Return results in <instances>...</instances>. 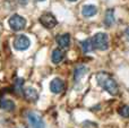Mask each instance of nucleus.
<instances>
[{"mask_svg": "<svg viewBox=\"0 0 129 128\" xmlns=\"http://www.w3.org/2000/svg\"><path fill=\"white\" fill-rule=\"evenodd\" d=\"M96 83L100 87H102L105 92L111 95H117L119 93V86L117 84L116 79L110 74L105 72H100L96 74Z\"/></svg>", "mask_w": 129, "mask_h": 128, "instance_id": "f257e3e1", "label": "nucleus"}, {"mask_svg": "<svg viewBox=\"0 0 129 128\" xmlns=\"http://www.w3.org/2000/svg\"><path fill=\"white\" fill-rule=\"evenodd\" d=\"M92 42H93L94 49H98L100 51H105L109 48V36H108V34L100 32L92 38Z\"/></svg>", "mask_w": 129, "mask_h": 128, "instance_id": "f03ea898", "label": "nucleus"}, {"mask_svg": "<svg viewBox=\"0 0 129 128\" xmlns=\"http://www.w3.org/2000/svg\"><path fill=\"white\" fill-rule=\"evenodd\" d=\"M8 25L14 32L22 31L26 26V19L23 16L15 14V15L10 16V18L8 19Z\"/></svg>", "mask_w": 129, "mask_h": 128, "instance_id": "7ed1b4c3", "label": "nucleus"}, {"mask_svg": "<svg viewBox=\"0 0 129 128\" xmlns=\"http://www.w3.org/2000/svg\"><path fill=\"white\" fill-rule=\"evenodd\" d=\"M39 20H40L41 25H42L43 27H45V28H48V29L53 28V27H56L57 24H58L57 18L54 17L51 13L42 14V15L40 16V19H39Z\"/></svg>", "mask_w": 129, "mask_h": 128, "instance_id": "20e7f679", "label": "nucleus"}, {"mask_svg": "<svg viewBox=\"0 0 129 128\" xmlns=\"http://www.w3.org/2000/svg\"><path fill=\"white\" fill-rule=\"evenodd\" d=\"M27 121L32 128H45L42 117L35 111H29L27 113Z\"/></svg>", "mask_w": 129, "mask_h": 128, "instance_id": "39448f33", "label": "nucleus"}, {"mask_svg": "<svg viewBox=\"0 0 129 128\" xmlns=\"http://www.w3.org/2000/svg\"><path fill=\"white\" fill-rule=\"evenodd\" d=\"M29 45H31V40L24 34L17 35L14 40V48L17 51H25L29 48Z\"/></svg>", "mask_w": 129, "mask_h": 128, "instance_id": "423d86ee", "label": "nucleus"}, {"mask_svg": "<svg viewBox=\"0 0 129 128\" xmlns=\"http://www.w3.org/2000/svg\"><path fill=\"white\" fill-rule=\"evenodd\" d=\"M64 90V82L59 77H56L50 83V91L54 94H60Z\"/></svg>", "mask_w": 129, "mask_h": 128, "instance_id": "0eeeda50", "label": "nucleus"}, {"mask_svg": "<svg viewBox=\"0 0 129 128\" xmlns=\"http://www.w3.org/2000/svg\"><path fill=\"white\" fill-rule=\"evenodd\" d=\"M23 94H24V98L27 100V101L29 102H36L39 100V93L38 91L35 90V88L33 87H27L24 90V92H23Z\"/></svg>", "mask_w": 129, "mask_h": 128, "instance_id": "6e6552de", "label": "nucleus"}, {"mask_svg": "<svg viewBox=\"0 0 129 128\" xmlns=\"http://www.w3.org/2000/svg\"><path fill=\"white\" fill-rule=\"evenodd\" d=\"M57 43L60 49H68L70 45V34L64 33L57 36Z\"/></svg>", "mask_w": 129, "mask_h": 128, "instance_id": "1a4fd4ad", "label": "nucleus"}, {"mask_svg": "<svg viewBox=\"0 0 129 128\" xmlns=\"http://www.w3.org/2000/svg\"><path fill=\"white\" fill-rule=\"evenodd\" d=\"M87 72H88V68H87L86 66H84V65L77 66L75 72H74V79H75V82H79L80 79L86 75Z\"/></svg>", "mask_w": 129, "mask_h": 128, "instance_id": "9d476101", "label": "nucleus"}, {"mask_svg": "<svg viewBox=\"0 0 129 128\" xmlns=\"http://www.w3.org/2000/svg\"><path fill=\"white\" fill-rule=\"evenodd\" d=\"M98 13V8L94 5H85L82 8V15L84 17H93Z\"/></svg>", "mask_w": 129, "mask_h": 128, "instance_id": "9b49d317", "label": "nucleus"}, {"mask_svg": "<svg viewBox=\"0 0 129 128\" xmlns=\"http://www.w3.org/2000/svg\"><path fill=\"white\" fill-rule=\"evenodd\" d=\"M64 58V52L62 51V49L58 48V49H54L52 51V54H51V60L53 63H59L63 60Z\"/></svg>", "mask_w": 129, "mask_h": 128, "instance_id": "f8f14e48", "label": "nucleus"}, {"mask_svg": "<svg viewBox=\"0 0 129 128\" xmlns=\"http://www.w3.org/2000/svg\"><path fill=\"white\" fill-rule=\"evenodd\" d=\"M15 103L11 100L8 99H1L0 100V109L5 111H14L15 110Z\"/></svg>", "mask_w": 129, "mask_h": 128, "instance_id": "ddd939ff", "label": "nucleus"}, {"mask_svg": "<svg viewBox=\"0 0 129 128\" xmlns=\"http://www.w3.org/2000/svg\"><path fill=\"white\" fill-rule=\"evenodd\" d=\"M104 24L105 26L111 27L114 24V11L112 8L108 9L105 11V16H104Z\"/></svg>", "mask_w": 129, "mask_h": 128, "instance_id": "4468645a", "label": "nucleus"}, {"mask_svg": "<svg viewBox=\"0 0 129 128\" xmlns=\"http://www.w3.org/2000/svg\"><path fill=\"white\" fill-rule=\"evenodd\" d=\"M80 45H82L83 52H85V53L91 52L94 50V45H93V42H92V39H86V40L82 41V42H80Z\"/></svg>", "mask_w": 129, "mask_h": 128, "instance_id": "2eb2a0df", "label": "nucleus"}, {"mask_svg": "<svg viewBox=\"0 0 129 128\" xmlns=\"http://www.w3.org/2000/svg\"><path fill=\"white\" fill-rule=\"evenodd\" d=\"M119 115L123 118H128L129 117V106H122L119 109Z\"/></svg>", "mask_w": 129, "mask_h": 128, "instance_id": "dca6fc26", "label": "nucleus"}, {"mask_svg": "<svg viewBox=\"0 0 129 128\" xmlns=\"http://www.w3.org/2000/svg\"><path fill=\"white\" fill-rule=\"evenodd\" d=\"M23 85H24V79L23 78H17L15 81V83H14V87H15V90L17 91V92H20V91H22Z\"/></svg>", "mask_w": 129, "mask_h": 128, "instance_id": "f3484780", "label": "nucleus"}, {"mask_svg": "<svg viewBox=\"0 0 129 128\" xmlns=\"http://www.w3.org/2000/svg\"><path fill=\"white\" fill-rule=\"evenodd\" d=\"M126 36H127V39H128V41H129V27L126 29Z\"/></svg>", "mask_w": 129, "mask_h": 128, "instance_id": "a211bd4d", "label": "nucleus"}, {"mask_svg": "<svg viewBox=\"0 0 129 128\" xmlns=\"http://www.w3.org/2000/svg\"><path fill=\"white\" fill-rule=\"evenodd\" d=\"M68 1H71V2H74V1H77V0H68Z\"/></svg>", "mask_w": 129, "mask_h": 128, "instance_id": "6ab92c4d", "label": "nucleus"}, {"mask_svg": "<svg viewBox=\"0 0 129 128\" xmlns=\"http://www.w3.org/2000/svg\"><path fill=\"white\" fill-rule=\"evenodd\" d=\"M36 1H44V0H36Z\"/></svg>", "mask_w": 129, "mask_h": 128, "instance_id": "aec40b11", "label": "nucleus"}, {"mask_svg": "<svg viewBox=\"0 0 129 128\" xmlns=\"http://www.w3.org/2000/svg\"><path fill=\"white\" fill-rule=\"evenodd\" d=\"M18 128H26V127H18Z\"/></svg>", "mask_w": 129, "mask_h": 128, "instance_id": "412c9836", "label": "nucleus"}]
</instances>
